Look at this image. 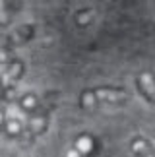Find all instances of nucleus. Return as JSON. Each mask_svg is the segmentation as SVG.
<instances>
[{"instance_id":"nucleus-1","label":"nucleus","mask_w":155,"mask_h":157,"mask_svg":"<svg viewBox=\"0 0 155 157\" xmlns=\"http://www.w3.org/2000/svg\"><path fill=\"white\" fill-rule=\"evenodd\" d=\"M23 72H25V64H23L21 58H12L8 64H6V68L2 72V76H0V97L4 101H14L16 99V86L17 82H20V78L23 76Z\"/></svg>"},{"instance_id":"nucleus-2","label":"nucleus","mask_w":155,"mask_h":157,"mask_svg":"<svg viewBox=\"0 0 155 157\" xmlns=\"http://www.w3.org/2000/svg\"><path fill=\"white\" fill-rule=\"evenodd\" d=\"M49 113L47 109L41 107L39 111H35L29 114V120H27V126L23 128V140L25 144H33V140L41 134H45L47 128H49Z\"/></svg>"},{"instance_id":"nucleus-3","label":"nucleus","mask_w":155,"mask_h":157,"mask_svg":"<svg viewBox=\"0 0 155 157\" xmlns=\"http://www.w3.org/2000/svg\"><path fill=\"white\" fill-rule=\"evenodd\" d=\"M136 87H138V91L142 93V97L147 103L155 105V74L153 72L149 70L140 72L138 78H136Z\"/></svg>"},{"instance_id":"nucleus-4","label":"nucleus","mask_w":155,"mask_h":157,"mask_svg":"<svg viewBox=\"0 0 155 157\" xmlns=\"http://www.w3.org/2000/svg\"><path fill=\"white\" fill-rule=\"evenodd\" d=\"M95 95L101 103H111V105H120L124 101H128V93L122 87H115V86H103L95 89Z\"/></svg>"},{"instance_id":"nucleus-5","label":"nucleus","mask_w":155,"mask_h":157,"mask_svg":"<svg viewBox=\"0 0 155 157\" xmlns=\"http://www.w3.org/2000/svg\"><path fill=\"white\" fill-rule=\"evenodd\" d=\"M33 37H35V25H31V23H23V25L16 27V31H12V33L8 35L12 47L25 45V43H29Z\"/></svg>"},{"instance_id":"nucleus-6","label":"nucleus","mask_w":155,"mask_h":157,"mask_svg":"<svg viewBox=\"0 0 155 157\" xmlns=\"http://www.w3.org/2000/svg\"><path fill=\"white\" fill-rule=\"evenodd\" d=\"M130 149L136 157H155V147L151 146V142L144 136H136L130 142Z\"/></svg>"},{"instance_id":"nucleus-7","label":"nucleus","mask_w":155,"mask_h":157,"mask_svg":"<svg viewBox=\"0 0 155 157\" xmlns=\"http://www.w3.org/2000/svg\"><path fill=\"white\" fill-rule=\"evenodd\" d=\"M17 103H20V109L21 111H25V113H35V111H39L41 109V97L39 95H35V93H23L20 99H17Z\"/></svg>"},{"instance_id":"nucleus-8","label":"nucleus","mask_w":155,"mask_h":157,"mask_svg":"<svg viewBox=\"0 0 155 157\" xmlns=\"http://www.w3.org/2000/svg\"><path fill=\"white\" fill-rule=\"evenodd\" d=\"M97 103H99V99L95 95V89H83L80 95V107L83 111H95Z\"/></svg>"},{"instance_id":"nucleus-9","label":"nucleus","mask_w":155,"mask_h":157,"mask_svg":"<svg viewBox=\"0 0 155 157\" xmlns=\"http://www.w3.org/2000/svg\"><path fill=\"white\" fill-rule=\"evenodd\" d=\"M4 134L8 136V138H17V136H21V134H23L21 122H20L17 118H8V120H6V124H4Z\"/></svg>"},{"instance_id":"nucleus-10","label":"nucleus","mask_w":155,"mask_h":157,"mask_svg":"<svg viewBox=\"0 0 155 157\" xmlns=\"http://www.w3.org/2000/svg\"><path fill=\"white\" fill-rule=\"evenodd\" d=\"M12 49L8 35H0V64H8L12 60Z\"/></svg>"},{"instance_id":"nucleus-11","label":"nucleus","mask_w":155,"mask_h":157,"mask_svg":"<svg viewBox=\"0 0 155 157\" xmlns=\"http://www.w3.org/2000/svg\"><path fill=\"white\" fill-rule=\"evenodd\" d=\"M74 147L78 149V151H80V155H87V153L93 149V138H91V136H87V134L80 136Z\"/></svg>"},{"instance_id":"nucleus-12","label":"nucleus","mask_w":155,"mask_h":157,"mask_svg":"<svg viewBox=\"0 0 155 157\" xmlns=\"http://www.w3.org/2000/svg\"><path fill=\"white\" fill-rule=\"evenodd\" d=\"M12 16H10V4L8 0H0V27L10 25Z\"/></svg>"},{"instance_id":"nucleus-13","label":"nucleus","mask_w":155,"mask_h":157,"mask_svg":"<svg viewBox=\"0 0 155 157\" xmlns=\"http://www.w3.org/2000/svg\"><path fill=\"white\" fill-rule=\"evenodd\" d=\"M93 10H89V8H85V10H80V12H78V14H76V23H78V25H87V23H91L93 21Z\"/></svg>"},{"instance_id":"nucleus-14","label":"nucleus","mask_w":155,"mask_h":157,"mask_svg":"<svg viewBox=\"0 0 155 157\" xmlns=\"http://www.w3.org/2000/svg\"><path fill=\"white\" fill-rule=\"evenodd\" d=\"M6 111H4V107L0 105V132H4V124H6Z\"/></svg>"}]
</instances>
